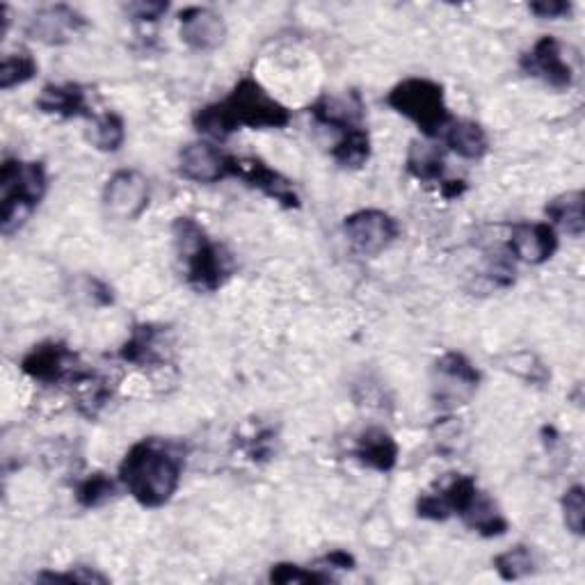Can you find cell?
I'll return each instance as SVG.
<instances>
[{"instance_id":"obj_1","label":"cell","mask_w":585,"mask_h":585,"mask_svg":"<svg viewBox=\"0 0 585 585\" xmlns=\"http://www.w3.org/2000/svg\"><path fill=\"white\" fill-rule=\"evenodd\" d=\"M291 122V110L270 97L266 87L254 81L243 78L218 103L199 108L193 117V124L202 135L214 139H224L231 133L247 129H284Z\"/></svg>"},{"instance_id":"obj_2","label":"cell","mask_w":585,"mask_h":585,"mask_svg":"<svg viewBox=\"0 0 585 585\" xmlns=\"http://www.w3.org/2000/svg\"><path fill=\"white\" fill-rule=\"evenodd\" d=\"M183 476V458L170 443L143 439L133 443L120 464V483L143 508L168 505Z\"/></svg>"},{"instance_id":"obj_3","label":"cell","mask_w":585,"mask_h":585,"mask_svg":"<svg viewBox=\"0 0 585 585\" xmlns=\"http://www.w3.org/2000/svg\"><path fill=\"white\" fill-rule=\"evenodd\" d=\"M179 256L185 264L188 284L204 293H216L231 275V256L227 249L206 236L193 218H176L172 224Z\"/></svg>"},{"instance_id":"obj_4","label":"cell","mask_w":585,"mask_h":585,"mask_svg":"<svg viewBox=\"0 0 585 585\" xmlns=\"http://www.w3.org/2000/svg\"><path fill=\"white\" fill-rule=\"evenodd\" d=\"M46 188H49V176H46L44 162L8 158L0 166V193H3L0 231H3V236H14L31 220L46 195Z\"/></svg>"},{"instance_id":"obj_5","label":"cell","mask_w":585,"mask_h":585,"mask_svg":"<svg viewBox=\"0 0 585 585\" xmlns=\"http://www.w3.org/2000/svg\"><path fill=\"white\" fill-rule=\"evenodd\" d=\"M385 101L430 139L441 135L443 129L451 124L443 87L430 78H405L391 87Z\"/></svg>"},{"instance_id":"obj_6","label":"cell","mask_w":585,"mask_h":585,"mask_svg":"<svg viewBox=\"0 0 585 585\" xmlns=\"http://www.w3.org/2000/svg\"><path fill=\"white\" fill-rule=\"evenodd\" d=\"M480 385V370L462 353H447L435 362L432 401L439 410H455L474 398Z\"/></svg>"},{"instance_id":"obj_7","label":"cell","mask_w":585,"mask_h":585,"mask_svg":"<svg viewBox=\"0 0 585 585\" xmlns=\"http://www.w3.org/2000/svg\"><path fill=\"white\" fill-rule=\"evenodd\" d=\"M21 370L41 385H76L87 373L81 368L78 355L74 350L60 341H46L35 345L31 353L21 359Z\"/></svg>"},{"instance_id":"obj_8","label":"cell","mask_w":585,"mask_h":585,"mask_svg":"<svg viewBox=\"0 0 585 585\" xmlns=\"http://www.w3.org/2000/svg\"><path fill=\"white\" fill-rule=\"evenodd\" d=\"M343 231L362 256H378L401 236L395 218L380 208H362L343 220Z\"/></svg>"},{"instance_id":"obj_9","label":"cell","mask_w":585,"mask_h":585,"mask_svg":"<svg viewBox=\"0 0 585 585\" xmlns=\"http://www.w3.org/2000/svg\"><path fill=\"white\" fill-rule=\"evenodd\" d=\"M149 199H151L149 181L137 170L114 172L103 188V206L108 210V216L124 222H133L143 216L149 206Z\"/></svg>"},{"instance_id":"obj_10","label":"cell","mask_w":585,"mask_h":585,"mask_svg":"<svg viewBox=\"0 0 585 585\" xmlns=\"http://www.w3.org/2000/svg\"><path fill=\"white\" fill-rule=\"evenodd\" d=\"M478 485L474 476H453L447 485H441L437 491L421 495L416 501V514L421 520L430 522H447L453 514H460L472 505L478 495Z\"/></svg>"},{"instance_id":"obj_11","label":"cell","mask_w":585,"mask_h":585,"mask_svg":"<svg viewBox=\"0 0 585 585\" xmlns=\"http://www.w3.org/2000/svg\"><path fill=\"white\" fill-rule=\"evenodd\" d=\"M231 176L243 179L249 188L264 193L266 197H270L279 206H284V208L300 206V197L293 188V183L282 172H277L270 166H266L261 158H254V156L233 158L231 160Z\"/></svg>"},{"instance_id":"obj_12","label":"cell","mask_w":585,"mask_h":585,"mask_svg":"<svg viewBox=\"0 0 585 585\" xmlns=\"http://www.w3.org/2000/svg\"><path fill=\"white\" fill-rule=\"evenodd\" d=\"M522 69L553 89H570L574 83L572 66L563 58V46L549 35L533 44V49L522 58Z\"/></svg>"},{"instance_id":"obj_13","label":"cell","mask_w":585,"mask_h":585,"mask_svg":"<svg viewBox=\"0 0 585 585\" xmlns=\"http://www.w3.org/2000/svg\"><path fill=\"white\" fill-rule=\"evenodd\" d=\"M558 249V233L549 222H517L512 224L508 252L512 259L528 266L547 264Z\"/></svg>"},{"instance_id":"obj_14","label":"cell","mask_w":585,"mask_h":585,"mask_svg":"<svg viewBox=\"0 0 585 585\" xmlns=\"http://www.w3.org/2000/svg\"><path fill=\"white\" fill-rule=\"evenodd\" d=\"M224 19L208 8H185L179 14V35L181 41L193 51L210 53L218 51L227 41Z\"/></svg>"},{"instance_id":"obj_15","label":"cell","mask_w":585,"mask_h":585,"mask_svg":"<svg viewBox=\"0 0 585 585\" xmlns=\"http://www.w3.org/2000/svg\"><path fill=\"white\" fill-rule=\"evenodd\" d=\"M87 26L81 12L69 5H51L39 10L26 26V35L46 46H62Z\"/></svg>"},{"instance_id":"obj_16","label":"cell","mask_w":585,"mask_h":585,"mask_svg":"<svg viewBox=\"0 0 585 585\" xmlns=\"http://www.w3.org/2000/svg\"><path fill=\"white\" fill-rule=\"evenodd\" d=\"M233 156L222 154L210 143H193L185 145L179 154V174L193 183H218L231 176Z\"/></svg>"},{"instance_id":"obj_17","label":"cell","mask_w":585,"mask_h":585,"mask_svg":"<svg viewBox=\"0 0 585 585\" xmlns=\"http://www.w3.org/2000/svg\"><path fill=\"white\" fill-rule=\"evenodd\" d=\"M398 453H401L398 441L385 428H366L357 437L353 449L355 460L366 466V470L378 474H389L393 470L398 464Z\"/></svg>"},{"instance_id":"obj_18","label":"cell","mask_w":585,"mask_h":585,"mask_svg":"<svg viewBox=\"0 0 585 585\" xmlns=\"http://www.w3.org/2000/svg\"><path fill=\"white\" fill-rule=\"evenodd\" d=\"M37 110L44 114H56L62 120H74V117H95L87 106V92L78 83H51L46 85L35 101Z\"/></svg>"},{"instance_id":"obj_19","label":"cell","mask_w":585,"mask_h":585,"mask_svg":"<svg viewBox=\"0 0 585 585\" xmlns=\"http://www.w3.org/2000/svg\"><path fill=\"white\" fill-rule=\"evenodd\" d=\"M166 330L156 325H135L131 337L120 350V357L135 366H154L166 362V350H162Z\"/></svg>"},{"instance_id":"obj_20","label":"cell","mask_w":585,"mask_h":585,"mask_svg":"<svg viewBox=\"0 0 585 585\" xmlns=\"http://www.w3.org/2000/svg\"><path fill=\"white\" fill-rule=\"evenodd\" d=\"M443 143L464 160H483L489 151L487 131L474 120H451L443 129Z\"/></svg>"},{"instance_id":"obj_21","label":"cell","mask_w":585,"mask_h":585,"mask_svg":"<svg viewBox=\"0 0 585 585\" xmlns=\"http://www.w3.org/2000/svg\"><path fill=\"white\" fill-rule=\"evenodd\" d=\"M547 218L551 224L568 231L570 236L581 239L585 231V195L583 191H570L558 195L547 204Z\"/></svg>"},{"instance_id":"obj_22","label":"cell","mask_w":585,"mask_h":585,"mask_svg":"<svg viewBox=\"0 0 585 585\" xmlns=\"http://www.w3.org/2000/svg\"><path fill=\"white\" fill-rule=\"evenodd\" d=\"M460 517L466 526L483 537H501L510 528L508 520L499 512L495 501H491L487 495H483V491H478L472 505L466 508Z\"/></svg>"},{"instance_id":"obj_23","label":"cell","mask_w":585,"mask_h":585,"mask_svg":"<svg viewBox=\"0 0 585 585\" xmlns=\"http://www.w3.org/2000/svg\"><path fill=\"white\" fill-rule=\"evenodd\" d=\"M92 147L103 154H117L124 147L126 139V124L117 112H103L92 117V126L87 133Z\"/></svg>"},{"instance_id":"obj_24","label":"cell","mask_w":585,"mask_h":585,"mask_svg":"<svg viewBox=\"0 0 585 585\" xmlns=\"http://www.w3.org/2000/svg\"><path fill=\"white\" fill-rule=\"evenodd\" d=\"M332 158L345 170H359L370 158V135L364 126H353L341 133L332 147Z\"/></svg>"},{"instance_id":"obj_25","label":"cell","mask_w":585,"mask_h":585,"mask_svg":"<svg viewBox=\"0 0 585 585\" xmlns=\"http://www.w3.org/2000/svg\"><path fill=\"white\" fill-rule=\"evenodd\" d=\"M407 172L424 181H441L443 176V151L432 145V143H421V139H414L407 151Z\"/></svg>"},{"instance_id":"obj_26","label":"cell","mask_w":585,"mask_h":585,"mask_svg":"<svg viewBox=\"0 0 585 585\" xmlns=\"http://www.w3.org/2000/svg\"><path fill=\"white\" fill-rule=\"evenodd\" d=\"M39 72V64L37 60L21 51V53H10L3 58V62H0V89H14L19 85H26L28 81H33Z\"/></svg>"},{"instance_id":"obj_27","label":"cell","mask_w":585,"mask_h":585,"mask_svg":"<svg viewBox=\"0 0 585 585\" xmlns=\"http://www.w3.org/2000/svg\"><path fill=\"white\" fill-rule=\"evenodd\" d=\"M495 570L499 572V576L503 581H517V578H524V576L533 574L535 558L531 553V547L517 545V547H512V549L499 553L495 558Z\"/></svg>"},{"instance_id":"obj_28","label":"cell","mask_w":585,"mask_h":585,"mask_svg":"<svg viewBox=\"0 0 585 585\" xmlns=\"http://www.w3.org/2000/svg\"><path fill=\"white\" fill-rule=\"evenodd\" d=\"M117 495V483L106 474H92L76 487V501L83 508H101Z\"/></svg>"},{"instance_id":"obj_29","label":"cell","mask_w":585,"mask_h":585,"mask_svg":"<svg viewBox=\"0 0 585 585\" xmlns=\"http://www.w3.org/2000/svg\"><path fill=\"white\" fill-rule=\"evenodd\" d=\"M560 508H563V522L570 533L581 537L585 533V491L581 485H572L565 495L563 501H560Z\"/></svg>"},{"instance_id":"obj_30","label":"cell","mask_w":585,"mask_h":585,"mask_svg":"<svg viewBox=\"0 0 585 585\" xmlns=\"http://www.w3.org/2000/svg\"><path fill=\"white\" fill-rule=\"evenodd\" d=\"M270 583H330L334 581L327 572L312 570V568H300L293 563H277L270 568Z\"/></svg>"},{"instance_id":"obj_31","label":"cell","mask_w":585,"mask_h":585,"mask_svg":"<svg viewBox=\"0 0 585 585\" xmlns=\"http://www.w3.org/2000/svg\"><path fill=\"white\" fill-rule=\"evenodd\" d=\"M37 581L41 583H76V585H106L110 578L92 568H72L66 572H41L37 574Z\"/></svg>"},{"instance_id":"obj_32","label":"cell","mask_w":585,"mask_h":585,"mask_svg":"<svg viewBox=\"0 0 585 585\" xmlns=\"http://www.w3.org/2000/svg\"><path fill=\"white\" fill-rule=\"evenodd\" d=\"M508 370H512L514 376H520L533 385H545L551 378L547 366L531 353H520V355L510 357Z\"/></svg>"},{"instance_id":"obj_33","label":"cell","mask_w":585,"mask_h":585,"mask_svg":"<svg viewBox=\"0 0 585 585\" xmlns=\"http://www.w3.org/2000/svg\"><path fill=\"white\" fill-rule=\"evenodd\" d=\"M168 10L170 3H162V0H147V3L145 0H139V3H131L126 8V14L137 23H156L168 14Z\"/></svg>"},{"instance_id":"obj_34","label":"cell","mask_w":585,"mask_h":585,"mask_svg":"<svg viewBox=\"0 0 585 585\" xmlns=\"http://www.w3.org/2000/svg\"><path fill=\"white\" fill-rule=\"evenodd\" d=\"M83 293L87 295V300L95 304V307H110L114 302L112 289L108 284H103L101 279L97 277H85L83 279Z\"/></svg>"},{"instance_id":"obj_35","label":"cell","mask_w":585,"mask_h":585,"mask_svg":"<svg viewBox=\"0 0 585 585\" xmlns=\"http://www.w3.org/2000/svg\"><path fill=\"white\" fill-rule=\"evenodd\" d=\"M528 10L540 19H563L572 14V3H565V0H543V3L528 5Z\"/></svg>"},{"instance_id":"obj_36","label":"cell","mask_w":585,"mask_h":585,"mask_svg":"<svg viewBox=\"0 0 585 585\" xmlns=\"http://www.w3.org/2000/svg\"><path fill=\"white\" fill-rule=\"evenodd\" d=\"M322 565L327 568H337V570H353L355 568V558L350 556L348 551H330L325 558H322Z\"/></svg>"},{"instance_id":"obj_37","label":"cell","mask_w":585,"mask_h":585,"mask_svg":"<svg viewBox=\"0 0 585 585\" xmlns=\"http://www.w3.org/2000/svg\"><path fill=\"white\" fill-rule=\"evenodd\" d=\"M439 185H441L443 199H455V197H460L466 191V183L464 181H439Z\"/></svg>"}]
</instances>
